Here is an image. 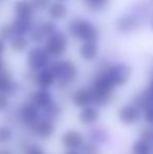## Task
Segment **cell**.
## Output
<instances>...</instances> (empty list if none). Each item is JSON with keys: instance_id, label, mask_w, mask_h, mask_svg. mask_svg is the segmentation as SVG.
I'll return each instance as SVG.
<instances>
[{"instance_id": "9", "label": "cell", "mask_w": 153, "mask_h": 154, "mask_svg": "<svg viewBox=\"0 0 153 154\" xmlns=\"http://www.w3.org/2000/svg\"><path fill=\"white\" fill-rule=\"evenodd\" d=\"M67 48V38L63 32H56L47 38L44 51L49 57H61Z\"/></svg>"}, {"instance_id": "14", "label": "cell", "mask_w": 153, "mask_h": 154, "mask_svg": "<svg viewBox=\"0 0 153 154\" xmlns=\"http://www.w3.org/2000/svg\"><path fill=\"white\" fill-rule=\"evenodd\" d=\"M33 82L35 84L36 88L46 90H50V88L57 83L55 75L51 72L49 67L41 71H38L36 73H33Z\"/></svg>"}, {"instance_id": "21", "label": "cell", "mask_w": 153, "mask_h": 154, "mask_svg": "<svg viewBox=\"0 0 153 154\" xmlns=\"http://www.w3.org/2000/svg\"><path fill=\"white\" fill-rule=\"evenodd\" d=\"M98 45L96 42H85L80 48V55L85 61H93L98 56Z\"/></svg>"}, {"instance_id": "33", "label": "cell", "mask_w": 153, "mask_h": 154, "mask_svg": "<svg viewBox=\"0 0 153 154\" xmlns=\"http://www.w3.org/2000/svg\"><path fill=\"white\" fill-rule=\"evenodd\" d=\"M31 38H32V40L35 41V42H41V41L43 40V38H44V36H43L42 32H40V29L37 27V29H35L34 31H32Z\"/></svg>"}, {"instance_id": "10", "label": "cell", "mask_w": 153, "mask_h": 154, "mask_svg": "<svg viewBox=\"0 0 153 154\" xmlns=\"http://www.w3.org/2000/svg\"><path fill=\"white\" fill-rule=\"evenodd\" d=\"M27 102L34 105L39 111H43L44 109H46L51 103L55 102V97L51 93L50 90L46 89H36L32 90L27 93L26 97H25Z\"/></svg>"}, {"instance_id": "37", "label": "cell", "mask_w": 153, "mask_h": 154, "mask_svg": "<svg viewBox=\"0 0 153 154\" xmlns=\"http://www.w3.org/2000/svg\"><path fill=\"white\" fill-rule=\"evenodd\" d=\"M8 67H6V63L4 61L2 58H0V72H1L2 70H4V69H6Z\"/></svg>"}, {"instance_id": "20", "label": "cell", "mask_w": 153, "mask_h": 154, "mask_svg": "<svg viewBox=\"0 0 153 154\" xmlns=\"http://www.w3.org/2000/svg\"><path fill=\"white\" fill-rule=\"evenodd\" d=\"M130 151L131 154H153V144L139 136L132 143Z\"/></svg>"}, {"instance_id": "25", "label": "cell", "mask_w": 153, "mask_h": 154, "mask_svg": "<svg viewBox=\"0 0 153 154\" xmlns=\"http://www.w3.org/2000/svg\"><path fill=\"white\" fill-rule=\"evenodd\" d=\"M135 26H136V22L132 18H129V17H124V18L120 19L118 22V29L125 32L133 31L135 29Z\"/></svg>"}, {"instance_id": "26", "label": "cell", "mask_w": 153, "mask_h": 154, "mask_svg": "<svg viewBox=\"0 0 153 154\" xmlns=\"http://www.w3.org/2000/svg\"><path fill=\"white\" fill-rule=\"evenodd\" d=\"M12 109V97L0 93V116H4Z\"/></svg>"}, {"instance_id": "36", "label": "cell", "mask_w": 153, "mask_h": 154, "mask_svg": "<svg viewBox=\"0 0 153 154\" xmlns=\"http://www.w3.org/2000/svg\"><path fill=\"white\" fill-rule=\"evenodd\" d=\"M0 154H15V153L10 147H5V148H0Z\"/></svg>"}, {"instance_id": "28", "label": "cell", "mask_w": 153, "mask_h": 154, "mask_svg": "<svg viewBox=\"0 0 153 154\" xmlns=\"http://www.w3.org/2000/svg\"><path fill=\"white\" fill-rule=\"evenodd\" d=\"M81 154H102L101 153V147L90 142H86L85 145L80 150Z\"/></svg>"}, {"instance_id": "19", "label": "cell", "mask_w": 153, "mask_h": 154, "mask_svg": "<svg viewBox=\"0 0 153 154\" xmlns=\"http://www.w3.org/2000/svg\"><path fill=\"white\" fill-rule=\"evenodd\" d=\"M13 32L15 37H24L25 34H27L31 31L32 21L31 19H24V18H18L16 17L15 20L11 23Z\"/></svg>"}, {"instance_id": "13", "label": "cell", "mask_w": 153, "mask_h": 154, "mask_svg": "<svg viewBox=\"0 0 153 154\" xmlns=\"http://www.w3.org/2000/svg\"><path fill=\"white\" fill-rule=\"evenodd\" d=\"M70 102L72 106L79 110L93 105V97L89 87H80L75 90L70 95Z\"/></svg>"}, {"instance_id": "38", "label": "cell", "mask_w": 153, "mask_h": 154, "mask_svg": "<svg viewBox=\"0 0 153 154\" xmlns=\"http://www.w3.org/2000/svg\"><path fill=\"white\" fill-rule=\"evenodd\" d=\"M63 154H81L80 151H64Z\"/></svg>"}, {"instance_id": "6", "label": "cell", "mask_w": 153, "mask_h": 154, "mask_svg": "<svg viewBox=\"0 0 153 154\" xmlns=\"http://www.w3.org/2000/svg\"><path fill=\"white\" fill-rule=\"evenodd\" d=\"M86 142L85 134L74 128L65 130L60 136V145L65 151H80Z\"/></svg>"}, {"instance_id": "15", "label": "cell", "mask_w": 153, "mask_h": 154, "mask_svg": "<svg viewBox=\"0 0 153 154\" xmlns=\"http://www.w3.org/2000/svg\"><path fill=\"white\" fill-rule=\"evenodd\" d=\"M16 128L8 122L0 123V148L10 147L16 140Z\"/></svg>"}, {"instance_id": "8", "label": "cell", "mask_w": 153, "mask_h": 154, "mask_svg": "<svg viewBox=\"0 0 153 154\" xmlns=\"http://www.w3.org/2000/svg\"><path fill=\"white\" fill-rule=\"evenodd\" d=\"M131 67L126 63H116L109 66L104 71L105 75L109 78L115 88L123 87L128 83L131 77Z\"/></svg>"}, {"instance_id": "30", "label": "cell", "mask_w": 153, "mask_h": 154, "mask_svg": "<svg viewBox=\"0 0 153 154\" xmlns=\"http://www.w3.org/2000/svg\"><path fill=\"white\" fill-rule=\"evenodd\" d=\"M142 120H143V122L145 123L146 126L153 127V105L148 107L146 110H144Z\"/></svg>"}, {"instance_id": "2", "label": "cell", "mask_w": 153, "mask_h": 154, "mask_svg": "<svg viewBox=\"0 0 153 154\" xmlns=\"http://www.w3.org/2000/svg\"><path fill=\"white\" fill-rule=\"evenodd\" d=\"M49 69L55 75L56 82L63 85L72 84L79 75V70L76 64L68 60L53 63L49 65Z\"/></svg>"}, {"instance_id": "34", "label": "cell", "mask_w": 153, "mask_h": 154, "mask_svg": "<svg viewBox=\"0 0 153 154\" xmlns=\"http://www.w3.org/2000/svg\"><path fill=\"white\" fill-rule=\"evenodd\" d=\"M146 91H147V93L149 94L150 99H151L152 103H153V78L151 80V82L149 83V86H148V88L146 89Z\"/></svg>"}, {"instance_id": "7", "label": "cell", "mask_w": 153, "mask_h": 154, "mask_svg": "<svg viewBox=\"0 0 153 154\" xmlns=\"http://www.w3.org/2000/svg\"><path fill=\"white\" fill-rule=\"evenodd\" d=\"M49 56L41 47H34L29 49L26 56V65L32 73H36L49 67Z\"/></svg>"}, {"instance_id": "5", "label": "cell", "mask_w": 153, "mask_h": 154, "mask_svg": "<svg viewBox=\"0 0 153 154\" xmlns=\"http://www.w3.org/2000/svg\"><path fill=\"white\" fill-rule=\"evenodd\" d=\"M142 116H143L142 110L132 102L123 104L116 110V118L118 122L127 127L137 125L142 121Z\"/></svg>"}, {"instance_id": "32", "label": "cell", "mask_w": 153, "mask_h": 154, "mask_svg": "<svg viewBox=\"0 0 153 154\" xmlns=\"http://www.w3.org/2000/svg\"><path fill=\"white\" fill-rule=\"evenodd\" d=\"M86 2L88 3L89 8H93V10H99L106 4L107 0H86Z\"/></svg>"}, {"instance_id": "31", "label": "cell", "mask_w": 153, "mask_h": 154, "mask_svg": "<svg viewBox=\"0 0 153 154\" xmlns=\"http://www.w3.org/2000/svg\"><path fill=\"white\" fill-rule=\"evenodd\" d=\"M35 10H44L47 8L50 0H29Z\"/></svg>"}, {"instance_id": "23", "label": "cell", "mask_w": 153, "mask_h": 154, "mask_svg": "<svg viewBox=\"0 0 153 154\" xmlns=\"http://www.w3.org/2000/svg\"><path fill=\"white\" fill-rule=\"evenodd\" d=\"M29 46V42L25 37H14L10 41V47L14 53L20 54L25 51Z\"/></svg>"}, {"instance_id": "4", "label": "cell", "mask_w": 153, "mask_h": 154, "mask_svg": "<svg viewBox=\"0 0 153 154\" xmlns=\"http://www.w3.org/2000/svg\"><path fill=\"white\" fill-rule=\"evenodd\" d=\"M70 34L75 38L81 39L86 42H96L99 37V32L91 22L82 19H76L68 26Z\"/></svg>"}, {"instance_id": "1", "label": "cell", "mask_w": 153, "mask_h": 154, "mask_svg": "<svg viewBox=\"0 0 153 154\" xmlns=\"http://www.w3.org/2000/svg\"><path fill=\"white\" fill-rule=\"evenodd\" d=\"M88 87L92 93L93 105L99 107L100 109L110 104L116 89L115 86L109 80V78L105 75L104 71L99 73Z\"/></svg>"}, {"instance_id": "35", "label": "cell", "mask_w": 153, "mask_h": 154, "mask_svg": "<svg viewBox=\"0 0 153 154\" xmlns=\"http://www.w3.org/2000/svg\"><path fill=\"white\" fill-rule=\"evenodd\" d=\"M5 49H6V45H5V42L2 41L0 39V58H2L3 54L5 53Z\"/></svg>"}, {"instance_id": "11", "label": "cell", "mask_w": 153, "mask_h": 154, "mask_svg": "<svg viewBox=\"0 0 153 154\" xmlns=\"http://www.w3.org/2000/svg\"><path fill=\"white\" fill-rule=\"evenodd\" d=\"M101 119V109L94 105L82 108L79 110L77 120L79 124L83 127L91 128L99 123Z\"/></svg>"}, {"instance_id": "18", "label": "cell", "mask_w": 153, "mask_h": 154, "mask_svg": "<svg viewBox=\"0 0 153 154\" xmlns=\"http://www.w3.org/2000/svg\"><path fill=\"white\" fill-rule=\"evenodd\" d=\"M34 11L35 8L29 0H17L14 3V12L18 18L31 19Z\"/></svg>"}, {"instance_id": "22", "label": "cell", "mask_w": 153, "mask_h": 154, "mask_svg": "<svg viewBox=\"0 0 153 154\" xmlns=\"http://www.w3.org/2000/svg\"><path fill=\"white\" fill-rule=\"evenodd\" d=\"M62 113H63V108L55 101L54 103H51L46 109L41 111V116L49 119V120H53V121H55V122H58V120H59L60 116H62Z\"/></svg>"}, {"instance_id": "29", "label": "cell", "mask_w": 153, "mask_h": 154, "mask_svg": "<svg viewBox=\"0 0 153 154\" xmlns=\"http://www.w3.org/2000/svg\"><path fill=\"white\" fill-rule=\"evenodd\" d=\"M38 29H40V32H42L43 36L47 37V38L56 32V26L51 22H43L41 25H39Z\"/></svg>"}, {"instance_id": "3", "label": "cell", "mask_w": 153, "mask_h": 154, "mask_svg": "<svg viewBox=\"0 0 153 154\" xmlns=\"http://www.w3.org/2000/svg\"><path fill=\"white\" fill-rule=\"evenodd\" d=\"M57 130V122L41 116L40 120L31 129L27 130V133L38 142H46L55 136Z\"/></svg>"}, {"instance_id": "27", "label": "cell", "mask_w": 153, "mask_h": 154, "mask_svg": "<svg viewBox=\"0 0 153 154\" xmlns=\"http://www.w3.org/2000/svg\"><path fill=\"white\" fill-rule=\"evenodd\" d=\"M14 32H13V29H12V26L11 24H2L0 26V39L4 42L6 41H11L13 38H14Z\"/></svg>"}, {"instance_id": "12", "label": "cell", "mask_w": 153, "mask_h": 154, "mask_svg": "<svg viewBox=\"0 0 153 154\" xmlns=\"http://www.w3.org/2000/svg\"><path fill=\"white\" fill-rule=\"evenodd\" d=\"M19 91V84L8 68L0 72V93L14 97Z\"/></svg>"}, {"instance_id": "17", "label": "cell", "mask_w": 153, "mask_h": 154, "mask_svg": "<svg viewBox=\"0 0 153 154\" xmlns=\"http://www.w3.org/2000/svg\"><path fill=\"white\" fill-rule=\"evenodd\" d=\"M18 150L20 154H47L43 145L34 140H21L18 143Z\"/></svg>"}, {"instance_id": "24", "label": "cell", "mask_w": 153, "mask_h": 154, "mask_svg": "<svg viewBox=\"0 0 153 154\" xmlns=\"http://www.w3.org/2000/svg\"><path fill=\"white\" fill-rule=\"evenodd\" d=\"M48 13L49 16L51 17L55 20H61V19L65 18L66 15H67V8L64 4L62 3H54L49 6L48 8Z\"/></svg>"}, {"instance_id": "16", "label": "cell", "mask_w": 153, "mask_h": 154, "mask_svg": "<svg viewBox=\"0 0 153 154\" xmlns=\"http://www.w3.org/2000/svg\"><path fill=\"white\" fill-rule=\"evenodd\" d=\"M85 136L87 142L96 144L100 147L104 146V144H107L109 140L108 132L103 128H99L96 125L91 128H88V132L85 134Z\"/></svg>"}]
</instances>
